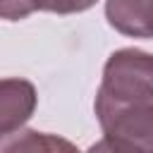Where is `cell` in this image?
<instances>
[{
  "label": "cell",
  "instance_id": "obj_2",
  "mask_svg": "<svg viewBox=\"0 0 153 153\" xmlns=\"http://www.w3.org/2000/svg\"><path fill=\"white\" fill-rule=\"evenodd\" d=\"M98 96L112 103L153 100V55L139 48L115 50L103 67V84Z\"/></svg>",
  "mask_w": 153,
  "mask_h": 153
},
{
  "label": "cell",
  "instance_id": "obj_6",
  "mask_svg": "<svg viewBox=\"0 0 153 153\" xmlns=\"http://www.w3.org/2000/svg\"><path fill=\"white\" fill-rule=\"evenodd\" d=\"M96 2L98 0H36V7L45 12H55V14H74V12H84L93 7Z\"/></svg>",
  "mask_w": 153,
  "mask_h": 153
},
{
  "label": "cell",
  "instance_id": "obj_1",
  "mask_svg": "<svg viewBox=\"0 0 153 153\" xmlns=\"http://www.w3.org/2000/svg\"><path fill=\"white\" fill-rule=\"evenodd\" d=\"M96 117L103 141L93 143L91 151L153 153V100L112 103L96 93Z\"/></svg>",
  "mask_w": 153,
  "mask_h": 153
},
{
  "label": "cell",
  "instance_id": "obj_4",
  "mask_svg": "<svg viewBox=\"0 0 153 153\" xmlns=\"http://www.w3.org/2000/svg\"><path fill=\"white\" fill-rule=\"evenodd\" d=\"M108 24L131 38H153V0H108Z\"/></svg>",
  "mask_w": 153,
  "mask_h": 153
},
{
  "label": "cell",
  "instance_id": "obj_7",
  "mask_svg": "<svg viewBox=\"0 0 153 153\" xmlns=\"http://www.w3.org/2000/svg\"><path fill=\"white\" fill-rule=\"evenodd\" d=\"M36 10H38L36 0H0V19H7V22L26 19Z\"/></svg>",
  "mask_w": 153,
  "mask_h": 153
},
{
  "label": "cell",
  "instance_id": "obj_5",
  "mask_svg": "<svg viewBox=\"0 0 153 153\" xmlns=\"http://www.w3.org/2000/svg\"><path fill=\"white\" fill-rule=\"evenodd\" d=\"M26 141H19V139H14V141H0V151H22V148H65V151H72L74 146L69 143V141H62V139H53V136H48V134H41V131H31V129H26V131H19Z\"/></svg>",
  "mask_w": 153,
  "mask_h": 153
},
{
  "label": "cell",
  "instance_id": "obj_3",
  "mask_svg": "<svg viewBox=\"0 0 153 153\" xmlns=\"http://www.w3.org/2000/svg\"><path fill=\"white\" fill-rule=\"evenodd\" d=\"M36 88L26 79H0V139L17 134L33 115Z\"/></svg>",
  "mask_w": 153,
  "mask_h": 153
}]
</instances>
